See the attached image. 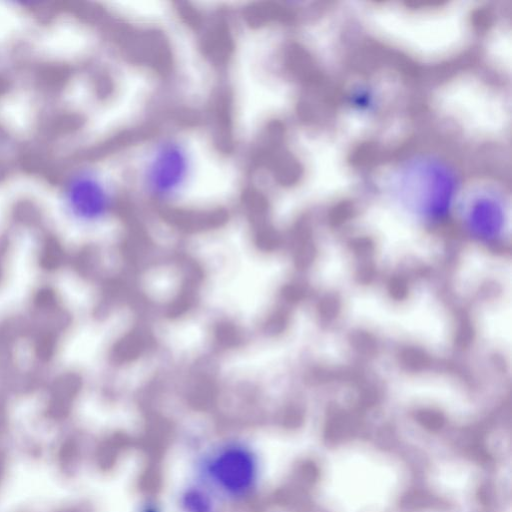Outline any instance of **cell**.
Wrapping results in <instances>:
<instances>
[{"label": "cell", "instance_id": "obj_1", "mask_svg": "<svg viewBox=\"0 0 512 512\" xmlns=\"http://www.w3.org/2000/svg\"><path fill=\"white\" fill-rule=\"evenodd\" d=\"M200 136L173 129L149 137L128 151L124 181L160 203L183 201L209 188H231L224 162Z\"/></svg>", "mask_w": 512, "mask_h": 512}, {"label": "cell", "instance_id": "obj_2", "mask_svg": "<svg viewBox=\"0 0 512 512\" xmlns=\"http://www.w3.org/2000/svg\"><path fill=\"white\" fill-rule=\"evenodd\" d=\"M192 466V478L207 486L222 503L248 502L261 486V457L243 439L224 438L197 448Z\"/></svg>", "mask_w": 512, "mask_h": 512}, {"label": "cell", "instance_id": "obj_3", "mask_svg": "<svg viewBox=\"0 0 512 512\" xmlns=\"http://www.w3.org/2000/svg\"><path fill=\"white\" fill-rule=\"evenodd\" d=\"M117 181L95 167L72 172L62 186V201L76 222L94 225L108 218L116 203Z\"/></svg>", "mask_w": 512, "mask_h": 512}, {"label": "cell", "instance_id": "obj_4", "mask_svg": "<svg viewBox=\"0 0 512 512\" xmlns=\"http://www.w3.org/2000/svg\"><path fill=\"white\" fill-rule=\"evenodd\" d=\"M178 512H220L222 502L203 483L191 478L176 493Z\"/></svg>", "mask_w": 512, "mask_h": 512}, {"label": "cell", "instance_id": "obj_5", "mask_svg": "<svg viewBox=\"0 0 512 512\" xmlns=\"http://www.w3.org/2000/svg\"><path fill=\"white\" fill-rule=\"evenodd\" d=\"M136 512H165L163 506L156 500L147 498L141 501Z\"/></svg>", "mask_w": 512, "mask_h": 512}]
</instances>
